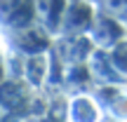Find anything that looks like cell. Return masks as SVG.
<instances>
[{
  "instance_id": "cell-1",
  "label": "cell",
  "mask_w": 127,
  "mask_h": 122,
  "mask_svg": "<svg viewBox=\"0 0 127 122\" xmlns=\"http://www.w3.org/2000/svg\"><path fill=\"white\" fill-rule=\"evenodd\" d=\"M5 38H7L9 47L21 56H40L54 47V35L40 24L17 33H5Z\"/></svg>"
},
{
  "instance_id": "cell-2",
  "label": "cell",
  "mask_w": 127,
  "mask_h": 122,
  "mask_svg": "<svg viewBox=\"0 0 127 122\" xmlns=\"http://www.w3.org/2000/svg\"><path fill=\"white\" fill-rule=\"evenodd\" d=\"M35 24H40L35 0H0V31L2 33H17Z\"/></svg>"
},
{
  "instance_id": "cell-3",
  "label": "cell",
  "mask_w": 127,
  "mask_h": 122,
  "mask_svg": "<svg viewBox=\"0 0 127 122\" xmlns=\"http://www.w3.org/2000/svg\"><path fill=\"white\" fill-rule=\"evenodd\" d=\"M90 40L94 45V49L111 52L115 45L127 40V24L99 9L96 12V19H94V26L90 31Z\"/></svg>"
},
{
  "instance_id": "cell-4",
  "label": "cell",
  "mask_w": 127,
  "mask_h": 122,
  "mask_svg": "<svg viewBox=\"0 0 127 122\" xmlns=\"http://www.w3.org/2000/svg\"><path fill=\"white\" fill-rule=\"evenodd\" d=\"M94 19H96V7L90 0H71L59 38H82L85 33L92 31Z\"/></svg>"
},
{
  "instance_id": "cell-5",
  "label": "cell",
  "mask_w": 127,
  "mask_h": 122,
  "mask_svg": "<svg viewBox=\"0 0 127 122\" xmlns=\"http://www.w3.org/2000/svg\"><path fill=\"white\" fill-rule=\"evenodd\" d=\"M31 94H33V87L24 77H9V80H5L0 85V106L5 110L17 113V110L28 106Z\"/></svg>"
},
{
  "instance_id": "cell-6",
  "label": "cell",
  "mask_w": 127,
  "mask_h": 122,
  "mask_svg": "<svg viewBox=\"0 0 127 122\" xmlns=\"http://www.w3.org/2000/svg\"><path fill=\"white\" fill-rule=\"evenodd\" d=\"M68 5H71V0H35V9H38V21H40V26H45L52 35L59 38Z\"/></svg>"
},
{
  "instance_id": "cell-7",
  "label": "cell",
  "mask_w": 127,
  "mask_h": 122,
  "mask_svg": "<svg viewBox=\"0 0 127 122\" xmlns=\"http://www.w3.org/2000/svg\"><path fill=\"white\" fill-rule=\"evenodd\" d=\"M87 66H90V73L92 77H96V80L104 82V87L108 85H125V77L118 73V68L113 66V61H111V54L106 49H94L92 52V56L87 59Z\"/></svg>"
},
{
  "instance_id": "cell-8",
  "label": "cell",
  "mask_w": 127,
  "mask_h": 122,
  "mask_svg": "<svg viewBox=\"0 0 127 122\" xmlns=\"http://www.w3.org/2000/svg\"><path fill=\"white\" fill-rule=\"evenodd\" d=\"M101 110L96 96L78 94L68 101V122H101Z\"/></svg>"
},
{
  "instance_id": "cell-9",
  "label": "cell",
  "mask_w": 127,
  "mask_h": 122,
  "mask_svg": "<svg viewBox=\"0 0 127 122\" xmlns=\"http://www.w3.org/2000/svg\"><path fill=\"white\" fill-rule=\"evenodd\" d=\"M47 73H50V61H47L45 54L26 56V61H24V75L21 77H26V82L31 87H40L42 82H45Z\"/></svg>"
},
{
  "instance_id": "cell-10",
  "label": "cell",
  "mask_w": 127,
  "mask_h": 122,
  "mask_svg": "<svg viewBox=\"0 0 127 122\" xmlns=\"http://www.w3.org/2000/svg\"><path fill=\"white\" fill-rule=\"evenodd\" d=\"M111 54V61H113V66L118 68V73L127 80V40H123L120 45H115L113 49L108 52Z\"/></svg>"
},
{
  "instance_id": "cell-11",
  "label": "cell",
  "mask_w": 127,
  "mask_h": 122,
  "mask_svg": "<svg viewBox=\"0 0 127 122\" xmlns=\"http://www.w3.org/2000/svg\"><path fill=\"white\" fill-rule=\"evenodd\" d=\"M0 33H2V31H0Z\"/></svg>"
}]
</instances>
